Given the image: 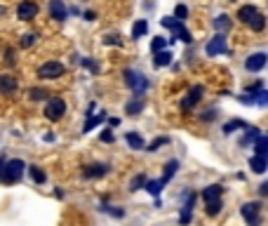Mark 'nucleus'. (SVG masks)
Returning <instances> with one entry per match:
<instances>
[{
  "mask_svg": "<svg viewBox=\"0 0 268 226\" xmlns=\"http://www.w3.org/2000/svg\"><path fill=\"white\" fill-rule=\"evenodd\" d=\"M254 151H257L259 156L268 158V137L266 134H259L257 137V141H254Z\"/></svg>",
  "mask_w": 268,
  "mask_h": 226,
  "instance_id": "obj_20",
  "label": "nucleus"
},
{
  "mask_svg": "<svg viewBox=\"0 0 268 226\" xmlns=\"http://www.w3.org/2000/svg\"><path fill=\"white\" fill-rule=\"evenodd\" d=\"M144 184H146V177H144V174L134 177V179H132V184H129V191H137V189H141Z\"/></svg>",
  "mask_w": 268,
  "mask_h": 226,
  "instance_id": "obj_34",
  "label": "nucleus"
},
{
  "mask_svg": "<svg viewBox=\"0 0 268 226\" xmlns=\"http://www.w3.org/2000/svg\"><path fill=\"white\" fill-rule=\"evenodd\" d=\"M66 113V101L59 97H52L50 101H47V106H45V118L47 120H59L64 118Z\"/></svg>",
  "mask_w": 268,
  "mask_h": 226,
  "instance_id": "obj_4",
  "label": "nucleus"
},
{
  "mask_svg": "<svg viewBox=\"0 0 268 226\" xmlns=\"http://www.w3.org/2000/svg\"><path fill=\"white\" fill-rule=\"evenodd\" d=\"M165 184H167V179L162 177V179H155V182H146V184H144V189H146L150 195H160V191H162V186H165Z\"/></svg>",
  "mask_w": 268,
  "mask_h": 226,
  "instance_id": "obj_19",
  "label": "nucleus"
},
{
  "mask_svg": "<svg viewBox=\"0 0 268 226\" xmlns=\"http://www.w3.org/2000/svg\"><path fill=\"white\" fill-rule=\"evenodd\" d=\"M50 14H52V19H57V22H64L66 17H68L64 0H50Z\"/></svg>",
  "mask_w": 268,
  "mask_h": 226,
  "instance_id": "obj_12",
  "label": "nucleus"
},
{
  "mask_svg": "<svg viewBox=\"0 0 268 226\" xmlns=\"http://www.w3.org/2000/svg\"><path fill=\"white\" fill-rule=\"evenodd\" d=\"M113 139H116V137H113L111 129H104V132H101V141H104V144H111Z\"/></svg>",
  "mask_w": 268,
  "mask_h": 226,
  "instance_id": "obj_38",
  "label": "nucleus"
},
{
  "mask_svg": "<svg viewBox=\"0 0 268 226\" xmlns=\"http://www.w3.org/2000/svg\"><path fill=\"white\" fill-rule=\"evenodd\" d=\"M165 45H167V38L155 35V38H153V43H150V52H160V50H165Z\"/></svg>",
  "mask_w": 268,
  "mask_h": 226,
  "instance_id": "obj_29",
  "label": "nucleus"
},
{
  "mask_svg": "<svg viewBox=\"0 0 268 226\" xmlns=\"http://www.w3.org/2000/svg\"><path fill=\"white\" fill-rule=\"evenodd\" d=\"M245 128H247L245 120L236 118V120H231V123H226L224 125V134H231V132H236V129H245Z\"/></svg>",
  "mask_w": 268,
  "mask_h": 226,
  "instance_id": "obj_26",
  "label": "nucleus"
},
{
  "mask_svg": "<svg viewBox=\"0 0 268 226\" xmlns=\"http://www.w3.org/2000/svg\"><path fill=\"white\" fill-rule=\"evenodd\" d=\"M249 167H252V172L264 174V172L268 170V158H264V156H259V153H254V156L249 158Z\"/></svg>",
  "mask_w": 268,
  "mask_h": 226,
  "instance_id": "obj_14",
  "label": "nucleus"
},
{
  "mask_svg": "<svg viewBox=\"0 0 268 226\" xmlns=\"http://www.w3.org/2000/svg\"><path fill=\"white\" fill-rule=\"evenodd\" d=\"M228 50V45H226V35L224 33H216L214 38L207 43V47H205V52H207V57H216V54H221Z\"/></svg>",
  "mask_w": 268,
  "mask_h": 226,
  "instance_id": "obj_7",
  "label": "nucleus"
},
{
  "mask_svg": "<svg viewBox=\"0 0 268 226\" xmlns=\"http://www.w3.org/2000/svg\"><path fill=\"white\" fill-rule=\"evenodd\" d=\"M153 54H155V57H153V64L158 66V68L172 64V52H167V50H160V52H153Z\"/></svg>",
  "mask_w": 268,
  "mask_h": 226,
  "instance_id": "obj_18",
  "label": "nucleus"
},
{
  "mask_svg": "<svg viewBox=\"0 0 268 226\" xmlns=\"http://www.w3.org/2000/svg\"><path fill=\"white\" fill-rule=\"evenodd\" d=\"M203 92H205L203 85H195V87H191V90H188V95H186V97H183V101H181V111H183V113H188V111H191V108H193L195 104L203 99Z\"/></svg>",
  "mask_w": 268,
  "mask_h": 226,
  "instance_id": "obj_6",
  "label": "nucleus"
},
{
  "mask_svg": "<svg viewBox=\"0 0 268 226\" xmlns=\"http://www.w3.org/2000/svg\"><path fill=\"white\" fill-rule=\"evenodd\" d=\"M165 144H170V139H167V137H160V139H155V141H153V144H150V146H149V151H150V153H153V151H158V149H160V146H165Z\"/></svg>",
  "mask_w": 268,
  "mask_h": 226,
  "instance_id": "obj_35",
  "label": "nucleus"
},
{
  "mask_svg": "<svg viewBox=\"0 0 268 226\" xmlns=\"http://www.w3.org/2000/svg\"><path fill=\"white\" fill-rule=\"evenodd\" d=\"M29 97H31L33 101H43V99H47V90H45V87H31V90H29Z\"/></svg>",
  "mask_w": 268,
  "mask_h": 226,
  "instance_id": "obj_28",
  "label": "nucleus"
},
{
  "mask_svg": "<svg viewBox=\"0 0 268 226\" xmlns=\"http://www.w3.org/2000/svg\"><path fill=\"white\" fill-rule=\"evenodd\" d=\"M35 38H38L35 33H26V35H24V40H22V47H31V45L35 43Z\"/></svg>",
  "mask_w": 268,
  "mask_h": 226,
  "instance_id": "obj_37",
  "label": "nucleus"
},
{
  "mask_svg": "<svg viewBox=\"0 0 268 226\" xmlns=\"http://www.w3.org/2000/svg\"><path fill=\"white\" fill-rule=\"evenodd\" d=\"M108 170H111V167H108V165H104V162H97V165H87L85 170H83V177H85V179L104 177V174H106Z\"/></svg>",
  "mask_w": 268,
  "mask_h": 226,
  "instance_id": "obj_13",
  "label": "nucleus"
},
{
  "mask_svg": "<svg viewBox=\"0 0 268 226\" xmlns=\"http://www.w3.org/2000/svg\"><path fill=\"white\" fill-rule=\"evenodd\" d=\"M35 14H38V5L31 2V0H24L22 5L17 7V17H19L22 22H31Z\"/></svg>",
  "mask_w": 268,
  "mask_h": 226,
  "instance_id": "obj_10",
  "label": "nucleus"
},
{
  "mask_svg": "<svg viewBox=\"0 0 268 226\" xmlns=\"http://www.w3.org/2000/svg\"><path fill=\"white\" fill-rule=\"evenodd\" d=\"M257 137H259V129L254 128V125H247L245 128V139L240 141L242 146H247V144H254L257 141Z\"/></svg>",
  "mask_w": 268,
  "mask_h": 226,
  "instance_id": "obj_24",
  "label": "nucleus"
},
{
  "mask_svg": "<svg viewBox=\"0 0 268 226\" xmlns=\"http://www.w3.org/2000/svg\"><path fill=\"white\" fill-rule=\"evenodd\" d=\"M29 170H31L33 182H35V184H45V179H47V174H45L43 170H40V167H35V165H33V167H29Z\"/></svg>",
  "mask_w": 268,
  "mask_h": 226,
  "instance_id": "obj_30",
  "label": "nucleus"
},
{
  "mask_svg": "<svg viewBox=\"0 0 268 226\" xmlns=\"http://www.w3.org/2000/svg\"><path fill=\"white\" fill-rule=\"evenodd\" d=\"M214 29L219 33L231 31V17H228V14H219V17L214 19Z\"/></svg>",
  "mask_w": 268,
  "mask_h": 226,
  "instance_id": "obj_21",
  "label": "nucleus"
},
{
  "mask_svg": "<svg viewBox=\"0 0 268 226\" xmlns=\"http://www.w3.org/2000/svg\"><path fill=\"white\" fill-rule=\"evenodd\" d=\"M17 92V80L12 75H0V95H14Z\"/></svg>",
  "mask_w": 268,
  "mask_h": 226,
  "instance_id": "obj_15",
  "label": "nucleus"
},
{
  "mask_svg": "<svg viewBox=\"0 0 268 226\" xmlns=\"http://www.w3.org/2000/svg\"><path fill=\"white\" fill-rule=\"evenodd\" d=\"M2 14H5V7H0V17H2Z\"/></svg>",
  "mask_w": 268,
  "mask_h": 226,
  "instance_id": "obj_43",
  "label": "nucleus"
},
{
  "mask_svg": "<svg viewBox=\"0 0 268 226\" xmlns=\"http://www.w3.org/2000/svg\"><path fill=\"white\" fill-rule=\"evenodd\" d=\"M24 170H26V165H24V161H19V158L5 161L2 170H0V182L2 184H17L19 179H22Z\"/></svg>",
  "mask_w": 268,
  "mask_h": 226,
  "instance_id": "obj_2",
  "label": "nucleus"
},
{
  "mask_svg": "<svg viewBox=\"0 0 268 226\" xmlns=\"http://www.w3.org/2000/svg\"><path fill=\"white\" fill-rule=\"evenodd\" d=\"M125 85L134 92V97H141L146 90H149V78L139 71H134V68H125Z\"/></svg>",
  "mask_w": 268,
  "mask_h": 226,
  "instance_id": "obj_3",
  "label": "nucleus"
},
{
  "mask_svg": "<svg viewBox=\"0 0 268 226\" xmlns=\"http://www.w3.org/2000/svg\"><path fill=\"white\" fill-rule=\"evenodd\" d=\"M125 111H127L129 116H137V113H141V111H144V101H141V99H137V101L132 99V101H127Z\"/></svg>",
  "mask_w": 268,
  "mask_h": 226,
  "instance_id": "obj_27",
  "label": "nucleus"
},
{
  "mask_svg": "<svg viewBox=\"0 0 268 226\" xmlns=\"http://www.w3.org/2000/svg\"><path fill=\"white\" fill-rule=\"evenodd\" d=\"M108 125H111V128H118L120 120H118V118H108Z\"/></svg>",
  "mask_w": 268,
  "mask_h": 226,
  "instance_id": "obj_42",
  "label": "nucleus"
},
{
  "mask_svg": "<svg viewBox=\"0 0 268 226\" xmlns=\"http://www.w3.org/2000/svg\"><path fill=\"white\" fill-rule=\"evenodd\" d=\"M259 194H261V195H268V182L259 186Z\"/></svg>",
  "mask_w": 268,
  "mask_h": 226,
  "instance_id": "obj_41",
  "label": "nucleus"
},
{
  "mask_svg": "<svg viewBox=\"0 0 268 226\" xmlns=\"http://www.w3.org/2000/svg\"><path fill=\"white\" fill-rule=\"evenodd\" d=\"M38 75L45 78V80H54V78L64 75V64H59V62H45V64L40 66Z\"/></svg>",
  "mask_w": 268,
  "mask_h": 226,
  "instance_id": "obj_5",
  "label": "nucleus"
},
{
  "mask_svg": "<svg viewBox=\"0 0 268 226\" xmlns=\"http://www.w3.org/2000/svg\"><path fill=\"white\" fill-rule=\"evenodd\" d=\"M104 120H106V116H104V113H99V116H89V118H87V123H85V128H83V132H92V129L97 128V125H101Z\"/></svg>",
  "mask_w": 268,
  "mask_h": 226,
  "instance_id": "obj_23",
  "label": "nucleus"
},
{
  "mask_svg": "<svg viewBox=\"0 0 268 226\" xmlns=\"http://www.w3.org/2000/svg\"><path fill=\"white\" fill-rule=\"evenodd\" d=\"M259 210H261V205H259V203H245L240 212H242V217H245L249 224H259V222H261V217H259Z\"/></svg>",
  "mask_w": 268,
  "mask_h": 226,
  "instance_id": "obj_11",
  "label": "nucleus"
},
{
  "mask_svg": "<svg viewBox=\"0 0 268 226\" xmlns=\"http://www.w3.org/2000/svg\"><path fill=\"white\" fill-rule=\"evenodd\" d=\"M238 19L242 24H247L252 31H257V33L266 29V17H264L254 5H242V7L238 10Z\"/></svg>",
  "mask_w": 268,
  "mask_h": 226,
  "instance_id": "obj_1",
  "label": "nucleus"
},
{
  "mask_svg": "<svg viewBox=\"0 0 268 226\" xmlns=\"http://www.w3.org/2000/svg\"><path fill=\"white\" fill-rule=\"evenodd\" d=\"M254 101H257L259 106L266 108L268 106V90H257V92H254Z\"/></svg>",
  "mask_w": 268,
  "mask_h": 226,
  "instance_id": "obj_31",
  "label": "nucleus"
},
{
  "mask_svg": "<svg viewBox=\"0 0 268 226\" xmlns=\"http://www.w3.org/2000/svg\"><path fill=\"white\" fill-rule=\"evenodd\" d=\"M193 205H195V194H183V207H181V217H179L181 224H188L193 219Z\"/></svg>",
  "mask_w": 268,
  "mask_h": 226,
  "instance_id": "obj_9",
  "label": "nucleus"
},
{
  "mask_svg": "<svg viewBox=\"0 0 268 226\" xmlns=\"http://www.w3.org/2000/svg\"><path fill=\"white\" fill-rule=\"evenodd\" d=\"M83 66H87V68H89V71H94V73H97V71H99V66L94 64L92 59H83Z\"/></svg>",
  "mask_w": 268,
  "mask_h": 226,
  "instance_id": "obj_39",
  "label": "nucleus"
},
{
  "mask_svg": "<svg viewBox=\"0 0 268 226\" xmlns=\"http://www.w3.org/2000/svg\"><path fill=\"white\" fill-rule=\"evenodd\" d=\"M266 64H268V54L266 52H254V54H249V57H247L245 68H247V71H252V73H259V71H261Z\"/></svg>",
  "mask_w": 268,
  "mask_h": 226,
  "instance_id": "obj_8",
  "label": "nucleus"
},
{
  "mask_svg": "<svg viewBox=\"0 0 268 226\" xmlns=\"http://www.w3.org/2000/svg\"><path fill=\"white\" fill-rule=\"evenodd\" d=\"M214 118H216V111H205L203 120H214Z\"/></svg>",
  "mask_w": 268,
  "mask_h": 226,
  "instance_id": "obj_40",
  "label": "nucleus"
},
{
  "mask_svg": "<svg viewBox=\"0 0 268 226\" xmlns=\"http://www.w3.org/2000/svg\"><path fill=\"white\" fill-rule=\"evenodd\" d=\"M127 146L129 149H144V139H141V134H137V132H127Z\"/></svg>",
  "mask_w": 268,
  "mask_h": 226,
  "instance_id": "obj_25",
  "label": "nucleus"
},
{
  "mask_svg": "<svg viewBox=\"0 0 268 226\" xmlns=\"http://www.w3.org/2000/svg\"><path fill=\"white\" fill-rule=\"evenodd\" d=\"M146 33H149V22L146 19H137L134 26H132V38L137 40V38H144Z\"/></svg>",
  "mask_w": 268,
  "mask_h": 226,
  "instance_id": "obj_17",
  "label": "nucleus"
},
{
  "mask_svg": "<svg viewBox=\"0 0 268 226\" xmlns=\"http://www.w3.org/2000/svg\"><path fill=\"white\" fill-rule=\"evenodd\" d=\"M174 17H177L179 22L188 19V7H186V5H177V10H174Z\"/></svg>",
  "mask_w": 268,
  "mask_h": 226,
  "instance_id": "obj_33",
  "label": "nucleus"
},
{
  "mask_svg": "<svg viewBox=\"0 0 268 226\" xmlns=\"http://www.w3.org/2000/svg\"><path fill=\"white\" fill-rule=\"evenodd\" d=\"M221 207H224L221 198H216V200H207V203H205V212H207L209 217H216L219 212H221Z\"/></svg>",
  "mask_w": 268,
  "mask_h": 226,
  "instance_id": "obj_22",
  "label": "nucleus"
},
{
  "mask_svg": "<svg viewBox=\"0 0 268 226\" xmlns=\"http://www.w3.org/2000/svg\"><path fill=\"white\" fill-rule=\"evenodd\" d=\"M177 167H179V162L177 161H170L167 165H165V179H167V182H170V177L177 174Z\"/></svg>",
  "mask_w": 268,
  "mask_h": 226,
  "instance_id": "obj_32",
  "label": "nucleus"
},
{
  "mask_svg": "<svg viewBox=\"0 0 268 226\" xmlns=\"http://www.w3.org/2000/svg\"><path fill=\"white\" fill-rule=\"evenodd\" d=\"M221 194H224V186H221V184H212V186H207L203 191V198H205V203H207V200L221 198Z\"/></svg>",
  "mask_w": 268,
  "mask_h": 226,
  "instance_id": "obj_16",
  "label": "nucleus"
},
{
  "mask_svg": "<svg viewBox=\"0 0 268 226\" xmlns=\"http://www.w3.org/2000/svg\"><path fill=\"white\" fill-rule=\"evenodd\" d=\"M104 43H106V45H120L122 40H120V35H118V33H108L106 38H104Z\"/></svg>",
  "mask_w": 268,
  "mask_h": 226,
  "instance_id": "obj_36",
  "label": "nucleus"
}]
</instances>
